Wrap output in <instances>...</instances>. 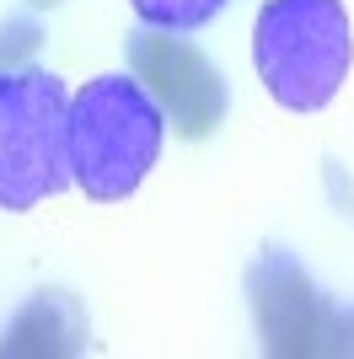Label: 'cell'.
Wrapping results in <instances>:
<instances>
[{
    "label": "cell",
    "instance_id": "cell-1",
    "mask_svg": "<svg viewBox=\"0 0 354 359\" xmlns=\"http://www.w3.org/2000/svg\"><path fill=\"white\" fill-rule=\"evenodd\" d=\"M162 140L166 118L134 75H97L70 97V118H65L70 182L91 204L129 198L156 166Z\"/></svg>",
    "mask_w": 354,
    "mask_h": 359
},
{
    "label": "cell",
    "instance_id": "cell-2",
    "mask_svg": "<svg viewBox=\"0 0 354 359\" xmlns=\"http://www.w3.org/2000/svg\"><path fill=\"white\" fill-rule=\"evenodd\" d=\"M349 60L354 32L343 0H263L252 22V65L280 107H327L349 81Z\"/></svg>",
    "mask_w": 354,
    "mask_h": 359
},
{
    "label": "cell",
    "instance_id": "cell-3",
    "mask_svg": "<svg viewBox=\"0 0 354 359\" xmlns=\"http://www.w3.org/2000/svg\"><path fill=\"white\" fill-rule=\"evenodd\" d=\"M70 91L54 70H6L0 75V210H32L70 188L65 150Z\"/></svg>",
    "mask_w": 354,
    "mask_h": 359
},
{
    "label": "cell",
    "instance_id": "cell-4",
    "mask_svg": "<svg viewBox=\"0 0 354 359\" xmlns=\"http://www.w3.org/2000/svg\"><path fill=\"white\" fill-rule=\"evenodd\" d=\"M247 306L263 354H354V306H333L284 247L247 269Z\"/></svg>",
    "mask_w": 354,
    "mask_h": 359
},
{
    "label": "cell",
    "instance_id": "cell-5",
    "mask_svg": "<svg viewBox=\"0 0 354 359\" xmlns=\"http://www.w3.org/2000/svg\"><path fill=\"white\" fill-rule=\"evenodd\" d=\"M129 70L134 81L156 97L162 118L172 123L183 140H204L221 129L225 118V75L215 70L204 48H193L183 32L145 27L129 38Z\"/></svg>",
    "mask_w": 354,
    "mask_h": 359
},
{
    "label": "cell",
    "instance_id": "cell-6",
    "mask_svg": "<svg viewBox=\"0 0 354 359\" xmlns=\"http://www.w3.org/2000/svg\"><path fill=\"white\" fill-rule=\"evenodd\" d=\"M86 348V316L65 290H38V295L11 316V327L0 338V359L6 354H81Z\"/></svg>",
    "mask_w": 354,
    "mask_h": 359
},
{
    "label": "cell",
    "instance_id": "cell-7",
    "mask_svg": "<svg viewBox=\"0 0 354 359\" xmlns=\"http://www.w3.org/2000/svg\"><path fill=\"white\" fill-rule=\"evenodd\" d=\"M134 16L145 27H162V32H193L204 27L209 16H221L231 0H129Z\"/></svg>",
    "mask_w": 354,
    "mask_h": 359
},
{
    "label": "cell",
    "instance_id": "cell-8",
    "mask_svg": "<svg viewBox=\"0 0 354 359\" xmlns=\"http://www.w3.org/2000/svg\"><path fill=\"white\" fill-rule=\"evenodd\" d=\"M27 6H38V11H54V6H65V0H27Z\"/></svg>",
    "mask_w": 354,
    "mask_h": 359
}]
</instances>
